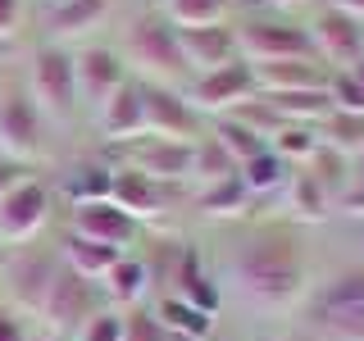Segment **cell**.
Segmentation results:
<instances>
[{
	"instance_id": "6da1fadb",
	"label": "cell",
	"mask_w": 364,
	"mask_h": 341,
	"mask_svg": "<svg viewBox=\"0 0 364 341\" xmlns=\"http://www.w3.org/2000/svg\"><path fill=\"white\" fill-rule=\"evenodd\" d=\"M232 282L259 310H291L310 291V259L287 227H255L228 259Z\"/></svg>"
},
{
	"instance_id": "7a4b0ae2",
	"label": "cell",
	"mask_w": 364,
	"mask_h": 341,
	"mask_svg": "<svg viewBox=\"0 0 364 341\" xmlns=\"http://www.w3.org/2000/svg\"><path fill=\"white\" fill-rule=\"evenodd\" d=\"M119 55L128 64V73L136 82H164V87H187L191 82V64L178 45V28L168 23L159 9L136 5L119 28Z\"/></svg>"
},
{
	"instance_id": "3957f363",
	"label": "cell",
	"mask_w": 364,
	"mask_h": 341,
	"mask_svg": "<svg viewBox=\"0 0 364 341\" xmlns=\"http://www.w3.org/2000/svg\"><path fill=\"white\" fill-rule=\"evenodd\" d=\"M23 87H28L32 105L50 128H77L82 119V100H77V73H73V50L55 41H28L23 50Z\"/></svg>"
},
{
	"instance_id": "277c9868",
	"label": "cell",
	"mask_w": 364,
	"mask_h": 341,
	"mask_svg": "<svg viewBox=\"0 0 364 341\" xmlns=\"http://www.w3.org/2000/svg\"><path fill=\"white\" fill-rule=\"evenodd\" d=\"M237 28V55L250 64H273V60H310L314 41L305 32V18L278 14V9H246L232 18Z\"/></svg>"
},
{
	"instance_id": "5b68a950",
	"label": "cell",
	"mask_w": 364,
	"mask_h": 341,
	"mask_svg": "<svg viewBox=\"0 0 364 341\" xmlns=\"http://www.w3.org/2000/svg\"><path fill=\"white\" fill-rule=\"evenodd\" d=\"M50 123L41 119V109L32 105L23 77L5 73L0 77V151L5 159H18V164H37V159L50 155Z\"/></svg>"
},
{
	"instance_id": "8992f818",
	"label": "cell",
	"mask_w": 364,
	"mask_h": 341,
	"mask_svg": "<svg viewBox=\"0 0 364 341\" xmlns=\"http://www.w3.org/2000/svg\"><path fill=\"white\" fill-rule=\"evenodd\" d=\"M119 9V0H41L32 9V41H55V45H87L105 28Z\"/></svg>"
},
{
	"instance_id": "52a82bcc",
	"label": "cell",
	"mask_w": 364,
	"mask_h": 341,
	"mask_svg": "<svg viewBox=\"0 0 364 341\" xmlns=\"http://www.w3.org/2000/svg\"><path fill=\"white\" fill-rule=\"evenodd\" d=\"M55 273H60V250H46V246H18L5 255V273H0V287H5L9 310L18 314H41L46 291H50Z\"/></svg>"
},
{
	"instance_id": "ba28073f",
	"label": "cell",
	"mask_w": 364,
	"mask_h": 341,
	"mask_svg": "<svg viewBox=\"0 0 364 341\" xmlns=\"http://www.w3.org/2000/svg\"><path fill=\"white\" fill-rule=\"evenodd\" d=\"M100 305H105L100 282H91V278H82V273H73V269L60 259V273H55V282H50V291H46V305H41L37 318L46 323V332L73 341V332L100 310Z\"/></svg>"
},
{
	"instance_id": "9c48e42d",
	"label": "cell",
	"mask_w": 364,
	"mask_h": 341,
	"mask_svg": "<svg viewBox=\"0 0 364 341\" xmlns=\"http://www.w3.org/2000/svg\"><path fill=\"white\" fill-rule=\"evenodd\" d=\"M105 159L109 164H123V168H136V173H146V178L191 187V141L141 132V136H132V141H123V146H105Z\"/></svg>"
},
{
	"instance_id": "30bf717a",
	"label": "cell",
	"mask_w": 364,
	"mask_h": 341,
	"mask_svg": "<svg viewBox=\"0 0 364 341\" xmlns=\"http://www.w3.org/2000/svg\"><path fill=\"white\" fill-rule=\"evenodd\" d=\"M73 73H77V100H82V119H87V123L96 119V109L132 77L114 41L73 45Z\"/></svg>"
},
{
	"instance_id": "8fae6325",
	"label": "cell",
	"mask_w": 364,
	"mask_h": 341,
	"mask_svg": "<svg viewBox=\"0 0 364 341\" xmlns=\"http://www.w3.org/2000/svg\"><path fill=\"white\" fill-rule=\"evenodd\" d=\"M305 32L314 41V55L328 68H350L355 60H364V18L346 14V9L318 0L305 14Z\"/></svg>"
},
{
	"instance_id": "7c38bea8",
	"label": "cell",
	"mask_w": 364,
	"mask_h": 341,
	"mask_svg": "<svg viewBox=\"0 0 364 341\" xmlns=\"http://www.w3.org/2000/svg\"><path fill=\"white\" fill-rule=\"evenodd\" d=\"M187 196H191V187H182V182H159V178L136 173V168L114 164L109 200L119 205L123 214H132L136 223H155V219H164L173 205H187Z\"/></svg>"
},
{
	"instance_id": "4fadbf2b",
	"label": "cell",
	"mask_w": 364,
	"mask_h": 341,
	"mask_svg": "<svg viewBox=\"0 0 364 341\" xmlns=\"http://www.w3.org/2000/svg\"><path fill=\"white\" fill-rule=\"evenodd\" d=\"M55 191L41 178H23L5 200H0V246H28L41 237V227L50 223Z\"/></svg>"
},
{
	"instance_id": "5bb4252c",
	"label": "cell",
	"mask_w": 364,
	"mask_h": 341,
	"mask_svg": "<svg viewBox=\"0 0 364 341\" xmlns=\"http://www.w3.org/2000/svg\"><path fill=\"white\" fill-rule=\"evenodd\" d=\"M182 91H187L191 109H196L200 119H219V114H228L232 105H242L246 96H255V73H250V60L237 55L232 64H219V68H210V73H196Z\"/></svg>"
},
{
	"instance_id": "9a60e30c",
	"label": "cell",
	"mask_w": 364,
	"mask_h": 341,
	"mask_svg": "<svg viewBox=\"0 0 364 341\" xmlns=\"http://www.w3.org/2000/svg\"><path fill=\"white\" fill-rule=\"evenodd\" d=\"M141 109H146V132L173 136V141H196V136H205V123H210L191 109L187 91L164 82H141Z\"/></svg>"
},
{
	"instance_id": "2e32d148",
	"label": "cell",
	"mask_w": 364,
	"mask_h": 341,
	"mask_svg": "<svg viewBox=\"0 0 364 341\" xmlns=\"http://www.w3.org/2000/svg\"><path fill=\"white\" fill-rule=\"evenodd\" d=\"M68 232L87 237V242H96V246H109V250H128V246H136V237H141V223H136L132 214H123L114 200H82L68 214Z\"/></svg>"
},
{
	"instance_id": "e0dca14e",
	"label": "cell",
	"mask_w": 364,
	"mask_h": 341,
	"mask_svg": "<svg viewBox=\"0 0 364 341\" xmlns=\"http://www.w3.org/2000/svg\"><path fill=\"white\" fill-rule=\"evenodd\" d=\"M91 128H96L100 146H123L132 141V136L146 132V109H141V82L128 77L105 105L96 109V119H91Z\"/></svg>"
},
{
	"instance_id": "ac0fdd59",
	"label": "cell",
	"mask_w": 364,
	"mask_h": 341,
	"mask_svg": "<svg viewBox=\"0 0 364 341\" xmlns=\"http://www.w3.org/2000/svg\"><path fill=\"white\" fill-rule=\"evenodd\" d=\"M250 73H255V91H264V96H278V91H318V87H328L333 68L318 60V55H310V60L250 64Z\"/></svg>"
},
{
	"instance_id": "d6986e66",
	"label": "cell",
	"mask_w": 364,
	"mask_h": 341,
	"mask_svg": "<svg viewBox=\"0 0 364 341\" xmlns=\"http://www.w3.org/2000/svg\"><path fill=\"white\" fill-rule=\"evenodd\" d=\"M168 296H178V301L196 305V310L214 314V318H219V310H223L219 282H214V273L200 264V255H196L191 246H182L178 264H173V273H168Z\"/></svg>"
},
{
	"instance_id": "ffe728a7",
	"label": "cell",
	"mask_w": 364,
	"mask_h": 341,
	"mask_svg": "<svg viewBox=\"0 0 364 341\" xmlns=\"http://www.w3.org/2000/svg\"><path fill=\"white\" fill-rule=\"evenodd\" d=\"M178 45L191 64V77L210 73L219 64L237 60V28L232 23H214V28H178Z\"/></svg>"
},
{
	"instance_id": "44dd1931",
	"label": "cell",
	"mask_w": 364,
	"mask_h": 341,
	"mask_svg": "<svg viewBox=\"0 0 364 341\" xmlns=\"http://www.w3.org/2000/svg\"><path fill=\"white\" fill-rule=\"evenodd\" d=\"M100 291H105V305H114V310L146 305V296L155 291L151 269H146V255H136V250H123V255L109 264V273L100 278Z\"/></svg>"
},
{
	"instance_id": "7402d4cb",
	"label": "cell",
	"mask_w": 364,
	"mask_h": 341,
	"mask_svg": "<svg viewBox=\"0 0 364 341\" xmlns=\"http://www.w3.org/2000/svg\"><path fill=\"white\" fill-rule=\"evenodd\" d=\"M282 205H287V214L296 223H328V214L337 210L333 196H328L305 168H291L287 187H282Z\"/></svg>"
},
{
	"instance_id": "603a6c76",
	"label": "cell",
	"mask_w": 364,
	"mask_h": 341,
	"mask_svg": "<svg viewBox=\"0 0 364 341\" xmlns=\"http://www.w3.org/2000/svg\"><path fill=\"white\" fill-rule=\"evenodd\" d=\"M151 310H155V318L164 323V332L173 337V341H205V337L214 332V314H205V310H196V305L168 296V291L159 296Z\"/></svg>"
},
{
	"instance_id": "cb8c5ba5",
	"label": "cell",
	"mask_w": 364,
	"mask_h": 341,
	"mask_svg": "<svg viewBox=\"0 0 364 341\" xmlns=\"http://www.w3.org/2000/svg\"><path fill=\"white\" fill-rule=\"evenodd\" d=\"M301 168H305V173H310V178L318 182V187L328 191V196H333V205H337V200H341V196H346V191L360 182V168H355V159L337 155L333 146H323V141H318V151H314L310 159H305Z\"/></svg>"
},
{
	"instance_id": "d4e9b609",
	"label": "cell",
	"mask_w": 364,
	"mask_h": 341,
	"mask_svg": "<svg viewBox=\"0 0 364 341\" xmlns=\"http://www.w3.org/2000/svg\"><path fill=\"white\" fill-rule=\"evenodd\" d=\"M287 178H291V164H282V159L273 155V151H259L255 159H246V164L237 168V182L246 187L250 205H255V200H264V196H282Z\"/></svg>"
},
{
	"instance_id": "484cf974",
	"label": "cell",
	"mask_w": 364,
	"mask_h": 341,
	"mask_svg": "<svg viewBox=\"0 0 364 341\" xmlns=\"http://www.w3.org/2000/svg\"><path fill=\"white\" fill-rule=\"evenodd\" d=\"M187 205L200 210V214H210V219H242L250 196L237 178H223V182H210V187H191Z\"/></svg>"
},
{
	"instance_id": "4316f807",
	"label": "cell",
	"mask_w": 364,
	"mask_h": 341,
	"mask_svg": "<svg viewBox=\"0 0 364 341\" xmlns=\"http://www.w3.org/2000/svg\"><path fill=\"white\" fill-rule=\"evenodd\" d=\"M159 14L173 28H214L237 18V0H159Z\"/></svg>"
},
{
	"instance_id": "83f0119b",
	"label": "cell",
	"mask_w": 364,
	"mask_h": 341,
	"mask_svg": "<svg viewBox=\"0 0 364 341\" xmlns=\"http://www.w3.org/2000/svg\"><path fill=\"white\" fill-rule=\"evenodd\" d=\"M60 250V259L73 273H82V278H91V282H100L109 273V264L123 255V250H109V246H96V242H87V237H73V232H64V242L55 246Z\"/></svg>"
},
{
	"instance_id": "f1b7e54d",
	"label": "cell",
	"mask_w": 364,
	"mask_h": 341,
	"mask_svg": "<svg viewBox=\"0 0 364 341\" xmlns=\"http://www.w3.org/2000/svg\"><path fill=\"white\" fill-rule=\"evenodd\" d=\"M259 96H264V91H259ZM269 105L278 109L282 123H310V128H318V123L333 114L328 87H318V91H278V96H269Z\"/></svg>"
},
{
	"instance_id": "f546056e",
	"label": "cell",
	"mask_w": 364,
	"mask_h": 341,
	"mask_svg": "<svg viewBox=\"0 0 364 341\" xmlns=\"http://www.w3.org/2000/svg\"><path fill=\"white\" fill-rule=\"evenodd\" d=\"M223 178H237V159L214 141L210 123H205V136L191 141V187H210V182H223Z\"/></svg>"
},
{
	"instance_id": "4dcf8cb0",
	"label": "cell",
	"mask_w": 364,
	"mask_h": 341,
	"mask_svg": "<svg viewBox=\"0 0 364 341\" xmlns=\"http://www.w3.org/2000/svg\"><path fill=\"white\" fill-rule=\"evenodd\" d=\"M109 182H114V164L109 159H77L64 173V191L73 205L82 200H109Z\"/></svg>"
},
{
	"instance_id": "1f68e13d",
	"label": "cell",
	"mask_w": 364,
	"mask_h": 341,
	"mask_svg": "<svg viewBox=\"0 0 364 341\" xmlns=\"http://www.w3.org/2000/svg\"><path fill=\"white\" fill-rule=\"evenodd\" d=\"M318 141L323 146H333L337 155H346V159H364V114H346V109H333L323 123H318Z\"/></svg>"
},
{
	"instance_id": "d6a6232c",
	"label": "cell",
	"mask_w": 364,
	"mask_h": 341,
	"mask_svg": "<svg viewBox=\"0 0 364 341\" xmlns=\"http://www.w3.org/2000/svg\"><path fill=\"white\" fill-rule=\"evenodd\" d=\"M210 136H214V141H219L223 151L237 159V168H242L246 159H255L259 151H269V146L259 141V136L250 132V128H242V123H237L232 114H219V119H210Z\"/></svg>"
},
{
	"instance_id": "836d02e7",
	"label": "cell",
	"mask_w": 364,
	"mask_h": 341,
	"mask_svg": "<svg viewBox=\"0 0 364 341\" xmlns=\"http://www.w3.org/2000/svg\"><path fill=\"white\" fill-rule=\"evenodd\" d=\"M269 151L282 159V164H291V168H301L305 159H310L318 151V132L310 128V123H282L278 132H273V141H269Z\"/></svg>"
},
{
	"instance_id": "e575fe53",
	"label": "cell",
	"mask_w": 364,
	"mask_h": 341,
	"mask_svg": "<svg viewBox=\"0 0 364 341\" xmlns=\"http://www.w3.org/2000/svg\"><path fill=\"white\" fill-rule=\"evenodd\" d=\"M228 114H232V119L242 123V128H250V132H255V136H259V141H264V146L273 141V132L282 128L278 109H273V105H269V96H259V91H255V96H246L242 105H232Z\"/></svg>"
},
{
	"instance_id": "d590c367",
	"label": "cell",
	"mask_w": 364,
	"mask_h": 341,
	"mask_svg": "<svg viewBox=\"0 0 364 341\" xmlns=\"http://www.w3.org/2000/svg\"><path fill=\"white\" fill-rule=\"evenodd\" d=\"M123 341H173V337L164 332L151 305H132V310H123Z\"/></svg>"
},
{
	"instance_id": "8d00e7d4",
	"label": "cell",
	"mask_w": 364,
	"mask_h": 341,
	"mask_svg": "<svg viewBox=\"0 0 364 341\" xmlns=\"http://www.w3.org/2000/svg\"><path fill=\"white\" fill-rule=\"evenodd\" d=\"M73 341H123V310H114V305H100V310L73 332Z\"/></svg>"
},
{
	"instance_id": "74e56055",
	"label": "cell",
	"mask_w": 364,
	"mask_h": 341,
	"mask_svg": "<svg viewBox=\"0 0 364 341\" xmlns=\"http://www.w3.org/2000/svg\"><path fill=\"white\" fill-rule=\"evenodd\" d=\"M328 100H333V109L364 114V87L355 82L350 68H333V77H328Z\"/></svg>"
},
{
	"instance_id": "f35d334b",
	"label": "cell",
	"mask_w": 364,
	"mask_h": 341,
	"mask_svg": "<svg viewBox=\"0 0 364 341\" xmlns=\"http://www.w3.org/2000/svg\"><path fill=\"white\" fill-rule=\"evenodd\" d=\"M28 23H32L28 0H0V41H23Z\"/></svg>"
},
{
	"instance_id": "ab89813d",
	"label": "cell",
	"mask_w": 364,
	"mask_h": 341,
	"mask_svg": "<svg viewBox=\"0 0 364 341\" xmlns=\"http://www.w3.org/2000/svg\"><path fill=\"white\" fill-rule=\"evenodd\" d=\"M337 305H364V269L346 273V278H337L333 287H328L323 310H337Z\"/></svg>"
},
{
	"instance_id": "60d3db41",
	"label": "cell",
	"mask_w": 364,
	"mask_h": 341,
	"mask_svg": "<svg viewBox=\"0 0 364 341\" xmlns=\"http://www.w3.org/2000/svg\"><path fill=\"white\" fill-rule=\"evenodd\" d=\"M23 178H32V168H28V164H18V159H0V200H5Z\"/></svg>"
},
{
	"instance_id": "b9f144b4",
	"label": "cell",
	"mask_w": 364,
	"mask_h": 341,
	"mask_svg": "<svg viewBox=\"0 0 364 341\" xmlns=\"http://www.w3.org/2000/svg\"><path fill=\"white\" fill-rule=\"evenodd\" d=\"M0 341H28L18 310H9V305H0Z\"/></svg>"
},
{
	"instance_id": "7bdbcfd3",
	"label": "cell",
	"mask_w": 364,
	"mask_h": 341,
	"mask_svg": "<svg viewBox=\"0 0 364 341\" xmlns=\"http://www.w3.org/2000/svg\"><path fill=\"white\" fill-rule=\"evenodd\" d=\"M14 60H23V41H0V77L14 73Z\"/></svg>"
},
{
	"instance_id": "ee69618b",
	"label": "cell",
	"mask_w": 364,
	"mask_h": 341,
	"mask_svg": "<svg viewBox=\"0 0 364 341\" xmlns=\"http://www.w3.org/2000/svg\"><path fill=\"white\" fill-rule=\"evenodd\" d=\"M323 5H337V9H346V14L364 18V0H323Z\"/></svg>"
},
{
	"instance_id": "f6af8a7d",
	"label": "cell",
	"mask_w": 364,
	"mask_h": 341,
	"mask_svg": "<svg viewBox=\"0 0 364 341\" xmlns=\"http://www.w3.org/2000/svg\"><path fill=\"white\" fill-rule=\"evenodd\" d=\"M28 341H68V337H55V332H32Z\"/></svg>"
},
{
	"instance_id": "bcb514c9",
	"label": "cell",
	"mask_w": 364,
	"mask_h": 341,
	"mask_svg": "<svg viewBox=\"0 0 364 341\" xmlns=\"http://www.w3.org/2000/svg\"><path fill=\"white\" fill-rule=\"evenodd\" d=\"M5 255H9V250H5V246H0V273H5Z\"/></svg>"
},
{
	"instance_id": "7dc6e473",
	"label": "cell",
	"mask_w": 364,
	"mask_h": 341,
	"mask_svg": "<svg viewBox=\"0 0 364 341\" xmlns=\"http://www.w3.org/2000/svg\"><path fill=\"white\" fill-rule=\"evenodd\" d=\"M360 223V250H364V219H355Z\"/></svg>"
},
{
	"instance_id": "c3c4849f",
	"label": "cell",
	"mask_w": 364,
	"mask_h": 341,
	"mask_svg": "<svg viewBox=\"0 0 364 341\" xmlns=\"http://www.w3.org/2000/svg\"><path fill=\"white\" fill-rule=\"evenodd\" d=\"M136 5H151V9H159V0H136Z\"/></svg>"
},
{
	"instance_id": "681fc988",
	"label": "cell",
	"mask_w": 364,
	"mask_h": 341,
	"mask_svg": "<svg viewBox=\"0 0 364 341\" xmlns=\"http://www.w3.org/2000/svg\"><path fill=\"white\" fill-rule=\"evenodd\" d=\"M0 159H5V151H0Z\"/></svg>"
}]
</instances>
